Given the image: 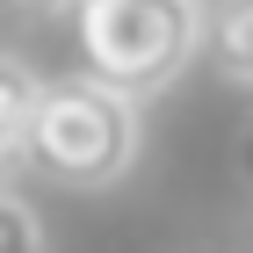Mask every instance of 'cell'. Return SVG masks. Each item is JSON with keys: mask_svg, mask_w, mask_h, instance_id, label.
Segmentation results:
<instances>
[{"mask_svg": "<svg viewBox=\"0 0 253 253\" xmlns=\"http://www.w3.org/2000/svg\"><path fill=\"white\" fill-rule=\"evenodd\" d=\"M217 37V65H224V80H246L253 87V0H224L210 22Z\"/></svg>", "mask_w": 253, "mask_h": 253, "instance_id": "cell-4", "label": "cell"}, {"mask_svg": "<svg viewBox=\"0 0 253 253\" xmlns=\"http://www.w3.org/2000/svg\"><path fill=\"white\" fill-rule=\"evenodd\" d=\"M0 253H43V224L29 210V195H0Z\"/></svg>", "mask_w": 253, "mask_h": 253, "instance_id": "cell-5", "label": "cell"}, {"mask_svg": "<svg viewBox=\"0 0 253 253\" xmlns=\"http://www.w3.org/2000/svg\"><path fill=\"white\" fill-rule=\"evenodd\" d=\"M246 167H253V145H246Z\"/></svg>", "mask_w": 253, "mask_h": 253, "instance_id": "cell-7", "label": "cell"}, {"mask_svg": "<svg viewBox=\"0 0 253 253\" xmlns=\"http://www.w3.org/2000/svg\"><path fill=\"white\" fill-rule=\"evenodd\" d=\"M29 167L65 188H101V181L130 174L137 159V94L109 87V80H58L43 87L37 130H29Z\"/></svg>", "mask_w": 253, "mask_h": 253, "instance_id": "cell-1", "label": "cell"}, {"mask_svg": "<svg viewBox=\"0 0 253 253\" xmlns=\"http://www.w3.org/2000/svg\"><path fill=\"white\" fill-rule=\"evenodd\" d=\"M37 109H43V80L29 73L22 58H7V65H0V152H7V159H22V152H29Z\"/></svg>", "mask_w": 253, "mask_h": 253, "instance_id": "cell-3", "label": "cell"}, {"mask_svg": "<svg viewBox=\"0 0 253 253\" xmlns=\"http://www.w3.org/2000/svg\"><path fill=\"white\" fill-rule=\"evenodd\" d=\"M22 7H65V0H22ZM73 7H80V0H73Z\"/></svg>", "mask_w": 253, "mask_h": 253, "instance_id": "cell-6", "label": "cell"}, {"mask_svg": "<svg viewBox=\"0 0 253 253\" xmlns=\"http://www.w3.org/2000/svg\"><path fill=\"white\" fill-rule=\"evenodd\" d=\"M203 43L195 0H80V58L123 94H159Z\"/></svg>", "mask_w": 253, "mask_h": 253, "instance_id": "cell-2", "label": "cell"}]
</instances>
